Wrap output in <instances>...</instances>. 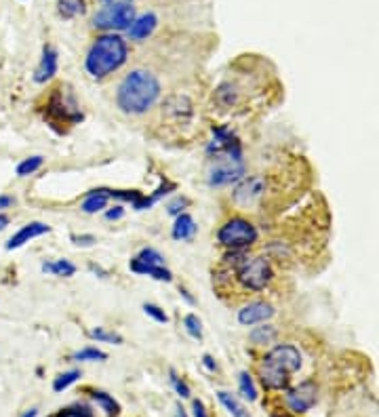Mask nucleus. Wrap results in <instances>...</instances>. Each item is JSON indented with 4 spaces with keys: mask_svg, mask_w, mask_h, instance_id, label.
<instances>
[{
    "mask_svg": "<svg viewBox=\"0 0 379 417\" xmlns=\"http://www.w3.org/2000/svg\"><path fill=\"white\" fill-rule=\"evenodd\" d=\"M257 228L242 217H232L217 230V240L232 251H244L257 242Z\"/></svg>",
    "mask_w": 379,
    "mask_h": 417,
    "instance_id": "nucleus-5",
    "label": "nucleus"
},
{
    "mask_svg": "<svg viewBox=\"0 0 379 417\" xmlns=\"http://www.w3.org/2000/svg\"><path fill=\"white\" fill-rule=\"evenodd\" d=\"M131 270L135 274H142V276H152L156 280H162V282H168L173 278L171 270L166 266H156V264H144L139 260H131Z\"/></svg>",
    "mask_w": 379,
    "mask_h": 417,
    "instance_id": "nucleus-14",
    "label": "nucleus"
},
{
    "mask_svg": "<svg viewBox=\"0 0 379 417\" xmlns=\"http://www.w3.org/2000/svg\"><path fill=\"white\" fill-rule=\"evenodd\" d=\"M171 384H173V388H175V392L182 396V398H190V388H188V384L179 378V375L175 373V371H171Z\"/></svg>",
    "mask_w": 379,
    "mask_h": 417,
    "instance_id": "nucleus-29",
    "label": "nucleus"
},
{
    "mask_svg": "<svg viewBox=\"0 0 379 417\" xmlns=\"http://www.w3.org/2000/svg\"><path fill=\"white\" fill-rule=\"evenodd\" d=\"M42 162H45V158H42V156L23 158V160L17 164V175H19V177H28V175H32V173H36L40 166H42Z\"/></svg>",
    "mask_w": 379,
    "mask_h": 417,
    "instance_id": "nucleus-25",
    "label": "nucleus"
},
{
    "mask_svg": "<svg viewBox=\"0 0 379 417\" xmlns=\"http://www.w3.org/2000/svg\"><path fill=\"white\" fill-rule=\"evenodd\" d=\"M266 194V180L255 175V177H246L242 180L234 194H232V200L238 204V206H253L262 196Z\"/></svg>",
    "mask_w": 379,
    "mask_h": 417,
    "instance_id": "nucleus-9",
    "label": "nucleus"
},
{
    "mask_svg": "<svg viewBox=\"0 0 379 417\" xmlns=\"http://www.w3.org/2000/svg\"><path fill=\"white\" fill-rule=\"evenodd\" d=\"M274 316V308L266 302H253L246 304L244 308L238 310V322L244 327H253V324H260L266 322Z\"/></svg>",
    "mask_w": 379,
    "mask_h": 417,
    "instance_id": "nucleus-10",
    "label": "nucleus"
},
{
    "mask_svg": "<svg viewBox=\"0 0 379 417\" xmlns=\"http://www.w3.org/2000/svg\"><path fill=\"white\" fill-rule=\"evenodd\" d=\"M51 232V228L47 226V224H42V222H30V224H26V226H21V230H17L9 240H7V251H13V249H19V246H23L26 242H30V240H34V238H38V236H42V234H49Z\"/></svg>",
    "mask_w": 379,
    "mask_h": 417,
    "instance_id": "nucleus-11",
    "label": "nucleus"
},
{
    "mask_svg": "<svg viewBox=\"0 0 379 417\" xmlns=\"http://www.w3.org/2000/svg\"><path fill=\"white\" fill-rule=\"evenodd\" d=\"M15 204V198L9 196V194H0V213L5 211V208H11Z\"/></svg>",
    "mask_w": 379,
    "mask_h": 417,
    "instance_id": "nucleus-34",
    "label": "nucleus"
},
{
    "mask_svg": "<svg viewBox=\"0 0 379 417\" xmlns=\"http://www.w3.org/2000/svg\"><path fill=\"white\" fill-rule=\"evenodd\" d=\"M72 240H74V244H82V246H91L95 242L93 236H72Z\"/></svg>",
    "mask_w": 379,
    "mask_h": 417,
    "instance_id": "nucleus-35",
    "label": "nucleus"
},
{
    "mask_svg": "<svg viewBox=\"0 0 379 417\" xmlns=\"http://www.w3.org/2000/svg\"><path fill=\"white\" fill-rule=\"evenodd\" d=\"M160 97V82L148 70H133L118 85L116 104L124 114H146Z\"/></svg>",
    "mask_w": 379,
    "mask_h": 417,
    "instance_id": "nucleus-1",
    "label": "nucleus"
},
{
    "mask_svg": "<svg viewBox=\"0 0 379 417\" xmlns=\"http://www.w3.org/2000/svg\"><path fill=\"white\" fill-rule=\"evenodd\" d=\"M156 23H158L156 15L154 13H146V15L135 17V21L129 26V30H126V32H129V36L133 40H144V38H148L156 30Z\"/></svg>",
    "mask_w": 379,
    "mask_h": 417,
    "instance_id": "nucleus-13",
    "label": "nucleus"
},
{
    "mask_svg": "<svg viewBox=\"0 0 379 417\" xmlns=\"http://www.w3.org/2000/svg\"><path fill=\"white\" fill-rule=\"evenodd\" d=\"M129 57L126 40L118 34H104L99 36L84 59V68L93 78H106L108 74L116 72Z\"/></svg>",
    "mask_w": 379,
    "mask_h": 417,
    "instance_id": "nucleus-3",
    "label": "nucleus"
},
{
    "mask_svg": "<svg viewBox=\"0 0 379 417\" xmlns=\"http://www.w3.org/2000/svg\"><path fill=\"white\" fill-rule=\"evenodd\" d=\"M87 11V5H84V0H59V13L64 17H76V15H82Z\"/></svg>",
    "mask_w": 379,
    "mask_h": 417,
    "instance_id": "nucleus-23",
    "label": "nucleus"
},
{
    "mask_svg": "<svg viewBox=\"0 0 379 417\" xmlns=\"http://www.w3.org/2000/svg\"><path fill=\"white\" fill-rule=\"evenodd\" d=\"M135 21V7L131 3H118V5H106L95 17L93 26L99 30H129V26Z\"/></svg>",
    "mask_w": 379,
    "mask_h": 417,
    "instance_id": "nucleus-7",
    "label": "nucleus"
},
{
    "mask_svg": "<svg viewBox=\"0 0 379 417\" xmlns=\"http://www.w3.org/2000/svg\"><path fill=\"white\" fill-rule=\"evenodd\" d=\"M272 417H293L291 413H276V415H272Z\"/></svg>",
    "mask_w": 379,
    "mask_h": 417,
    "instance_id": "nucleus-41",
    "label": "nucleus"
},
{
    "mask_svg": "<svg viewBox=\"0 0 379 417\" xmlns=\"http://www.w3.org/2000/svg\"><path fill=\"white\" fill-rule=\"evenodd\" d=\"M89 336H91L93 340H97V342H108V344H120V342H122L120 336H116V333H110V331H106V329H101V327L93 329Z\"/></svg>",
    "mask_w": 379,
    "mask_h": 417,
    "instance_id": "nucleus-28",
    "label": "nucleus"
},
{
    "mask_svg": "<svg viewBox=\"0 0 379 417\" xmlns=\"http://www.w3.org/2000/svg\"><path fill=\"white\" fill-rule=\"evenodd\" d=\"M184 327L194 340H202V322H200V318L196 314H188L184 318Z\"/></svg>",
    "mask_w": 379,
    "mask_h": 417,
    "instance_id": "nucleus-27",
    "label": "nucleus"
},
{
    "mask_svg": "<svg viewBox=\"0 0 379 417\" xmlns=\"http://www.w3.org/2000/svg\"><path fill=\"white\" fill-rule=\"evenodd\" d=\"M186 204H188V200H186V198H175V200H173L171 204H168L166 208H168V213H171V215H182Z\"/></svg>",
    "mask_w": 379,
    "mask_h": 417,
    "instance_id": "nucleus-31",
    "label": "nucleus"
},
{
    "mask_svg": "<svg viewBox=\"0 0 379 417\" xmlns=\"http://www.w3.org/2000/svg\"><path fill=\"white\" fill-rule=\"evenodd\" d=\"M238 390H240V394H242L244 400H249V403H255L257 400V386H255V382H253L249 371H240L238 373Z\"/></svg>",
    "mask_w": 379,
    "mask_h": 417,
    "instance_id": "nucleus-19",
    "label": "nucleus"
},
{
    "mask_svg": "<svg viewBox=\"0 0 379 417\" xmlns=\"http://www.w3.org/2000/svg\"><path fill=\"white\" fill-rule=\"evenodd\" d=\"M192 413H194V417H208L206 407H204L202 400H194V403H192Z\"/></svg>",
    "mask_w": 379,
    "mask_h": 417,
    "instance_id": "nucleus-33",
    "label": "nucleus"
},
{
    "mask_svg": "<svg viewBox=\"0 0 379 417\" xmlns=\"http://www.w3.org/2000/svg\"><path fill=\"white\" fill-rule=\"evenodd\" d=\"M196 234V222L192 215L182 213L177 215L175 224H173V238L175 240H190Z\"/></svg>",
    "mask_w": 379,
    "mask_h": 417,
    "instance_id": "nucleus-16",
    "label": "nucleus"
},
{
    "mask_svg": "<svg viewBox=\"0 0 379 417\" xmlns=\"http://www.w3.org/2000/svg\"><path fill=\"white\" fill-rule=\"evenodd\" d=\"M272 278V266L264 258H242L236 264V280L244 291H264Z\"/></svg>",
    "mask_w": 379,
    "mask_h": 417,
    "instance_id": "nucleus-4",
    "label": "nucleus"
},
{
    "mask_svg": "<svg viewBox=\"0 0 379 417\" xmlns=\"http://www.w3.org/2000/svg\"><path fill=\"white\" fill-rule=\"evenodd\" d=\"M284 400H286V407L293 413H306V411H310L316 405V400H318V388H316L314 382H304L298 388L289 390Z\"/></svg>",
    "mask_w": 379,
    "mask_h": 417,
    "instance_id": "nucleus-8",
    "label": "nucleus"
},
{
    "mask_svg": "<svg viewBox=\"0 0 379 417\" xmlns=\"http://www.w3.org/2000/svg\"><path fill=\"white\" fill-rule=\"evenodd\" d=\"M108 354L99 348H82L80 352L74 354V360H84V362H93V360H106Z\"/></svg>",
    "mask_w": 379,
    "mask_h": 417,
    "instance_id": "nucleus-26",
    "label": "nucleus"
},
{
    "mask_svg": "<svg viewBox=\"0 0 379 417\" xmlns=\"http://www.w3.org/2000/svg\"><path fill=\"white\" fill-rule=\"evenodd\" d=\"M244 175V162L242 156L234 154H215L211 158L208 166V184L211 186H226Z\"/></svg>",
    "mask_w": 379,
    "mask_h": 417,
    "instance_id": "nucleus-6",
    "label": "nucleus"
},
{
    "mask_svg": "<svg viewBox=\"0 0 379 417\" xmlns=\"http://www.w3.org/2000/svg\"><path fill=\"white\" fill-rule=\"evenodd\" d=\"M144 312H146L148 316H152L156 322H166V320H168V316L164 314V310L158 308L156 304H144Z\"/></svg>",
    "mask_w": 379,
    "mask_h": 417,
    "instance_id": "nucleus-30",
    "label": "nucleus"
},
{
    "mask_svg": "<svg viewBox=\"0 0 379 417\" xmlns=\"http://www.w3.org/2000/svg\"><path fill=\"white\" fill-rule=\"evenodd\" d=\"M53 417H95V413L87 403H74L66 409H59Z\"/></svg>",
    "mask_w": 379,
    "mask_h": 417,
    "instance_id": "nucleus-21",
    "label": "nucleus"
},
{
    "mask_svg": "<svg viewBox=\"0 0 379 417\" xmlns=\"http://www.w3.org/2000/svg\"><path fill=\"white\" fill-rule=\"evenodd\" d=\"M9 222H11V220H9V215L0 213V232H3V230H5V228L9 226Z\"/></svg>",
    "mask_w": 379,
    "mask_h": 417,
    "instance_id": "nucleus-37",
    "label": "nucleus"
},
{
    "mask_svg": "<svg viewBox=\"0 0 379 417\" xmlns=\"http://www.w3.org/2000/svg\"><path fill=\"white\" fill-rule=\"evenodd\" d=\"M276 329L272 327V324H264V327H257V329H253L251 333H249V338H251V342L253 344H257V346H264V344H272L274 340H276Z\"/></svg>",
    "mask_w": 379,
    "mask_h": 417,
    "instance_id": "nucleus-20",
    "label": "nucleus"
},
{
    "mask_svg": "<svg viewBox=\"0 0 379 417\" xmlns=\"http://www.w3.org/2000/svg\"><path fill=\"white\" fill-rule=\"evenodd\" d=\"M42 270L51 272L55 276H74L76 274V266L68 260H57V262H49V264H42Z\"/></svg>",
    "mask_w": 379,
    "mask_h": 417,
    "instance_id": "nucleus-22",
    "label": "nucleus"
},
{
    "mask_svg": "<svg viewBox=\"0 0 379 417\" xmlns=\"http://www.w3.org/2000/svg\"><path fill=\"white\" fill-rule=\"evenodd\" d=\"M106 5H118V3H131V0H101Z\"/></svg>",
    "mask_w": 379,
    "mask_h": 417,
    "instance_id": "nucleus-38",
    "label": "nucleus"
},
{
    "mask_svg": "<svg viewBox=\"0 0 379 417\" xmlns=\"http://www.w3.org/2000/svg\"><path fill=\"white\" fill-rule=\"evenodd\" d=\"M38 415V409H28L21 417H36Z\"/></svg>",
    "mask_w": 379,
    "mask_h": 417,
    "instance_id": "nucleus-39",
    "label": "nucleus"
},
{
    "mask_svg": "<svg viewBox=\"0 0 379 417\" xmlns=\"http://www.w3.org/2000/svg\"><path fill=\"white\" fill-rule=\"evenodd\" d=\"M217 398H220V403L226 407V411H228L232 417H251L249 411L244 409V405H242L232 392H224V390H222V392H217Z\"/></svg>",
    "mask_w": 379,
    "mask_h": 417,
    "instance_id": "nucleus-18",
    "label": "nucleus"
},
{
    "mask_svg": "<svg viewBox=\"0 0 379 417\" xmlns=\"http://www.w3.org/2000/svg\"><path fill=\"white\" fill-rule=\"evenodd\" d=\"M55 74H57V51L53 47H45V49H42V57H40V64L36 68L34 80L36 82H47Z\"/></svg>",
    "mask_w": 379,
    "mask_h": 417,
    "instance_id": "nucleus-12",
    "label": "nucleus"
},
{
    "mask_svg": "<svg viewBox=\"0 0 379 417\" xmlns=\"http://www.w3.org/2000/svg\"><path fill=\"white\" fill-rule=\"evenodd\" d=\"M124 215V206L122 204H116V206H112L110 211H106V220H120Z\"/></svg>",
    "mask_w": 379,
    "mask_h": 417,
    "instance_id": "nucleus-32",
    "label": "nucleus"
},
{
    "mask_svg": "<svg viewBox=\"0 0 379 417\" xmlns=\"http://www.w3.org/2000/svg\"><path fill=\"white\" fill-rule=\"evenodd\" d=\"M302 369V354L291 344H280L272 348L262 365H260V380L268 390H284L295 371Z\"/></svg>",
    "mask_w": 379,
    "mask_h": 417,
    "instance_id": "nucleus-2",
    "label": "nucleus"
},
{
    "mask_svg": "<svg viewBox=\"0 0 379 417\" xmlns=\"http://www.w3.org/2000/svg\"><path fill=\"white\" fill-rule=\"evenodd\" d=\"M175 417H188L186 411H184V407H179V405L175 407Z\"/></svg>",
    "mask_w": 379,
    "mask_h": 417,
    "instance_id": "nucleus-40",
    "label": "nucleus"
},
{
    "mask_svg": "<svg viewBox=\"0 0 379 417\" xmlns=\"http://www.w3.org/2000/svg\"><path fill=\"white\" fill-rule=\"evenodd\" d=\"M78 380H80V371H78V369L66 371V373L57 375V378L53 380V390H55V392H64V390H68L72 384H76Z\"/></svg>",
    "mask_w": 379,
    "mask_h": 417,
    "instance_id": "nucleus-24",
    "label": "nucleus"
},
{
    "mask_svg": "<svg viewBox=\"0 0 379 417\" xmlns=\"http://www.w3.org/2000/svg\"><path fill=\"white\" fill-rule=\"evenodd\" d=\"M202 362H204V367H206L208 371H217V365H215V360L211 358L208 354H204V356H202Z\"/></svg>",
    "mask_w": 379,
    "mask_h": 417,
    "instance_id": "nucleus-36",
    "label": "nucleus"
},
{
    "mask_svg": "<svg viewBox=\"0 0 379 417\" xmlns=\"http://www.w3.org/2000/svg\"><path fill=\"white\" fill-rule=\"evenodd\" d=\"M108 200H110V194L106 188H99V190H91L87 194V198L82 200L80 208L84 213H99L104 211V208L108 206Z\"/></svg>",
    "mask_w": 379,
    "mask_h": 417,
    "instance_id": "nucleus-15",
    "label": "nucleus"
},
{
    "mask_svg": "<svg viewBox=\"0 0 379 417\" xmlns=\"http://www.w3.org/2000/svg\"><path fill=\"white\" fill-rule=\"evenodd\" d=\"M91 398L101 407V411H104L106 415L116 417V415L120 413V405H118V400H116L112 394H108V392H104V390H93V392H91Z\"/></svg>",
    "mask_w": 379,
    "mask_h": 417,
    "instance_id": "nucleus-17",
    "label": "nucleus"
}]
</instances>
